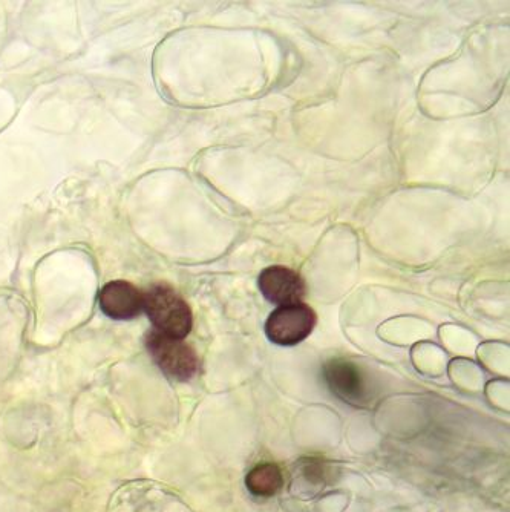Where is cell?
Wrapping results in <instances>:
<instances>
[{
  "mask_svg": "<svg viewBox=\"0 0 510 512\" xmlns=\"http://www.w3.org/2000/svg\"><path fill=\"white\" fill-rule=\"evenodd\" d=\"M99 304L102 312L117 321L137 318L143 310V293L126 281H114L100 290Z\"/></svg>",
  "mask_w": 510,
  "mask_h": 512,
  "instance_id": "obj_6",
  "label": "cell"
},
{
  "mask_svg": "<svg viewBox=\"0 0 510 512\" xmlns=\"http://www.w3.org/2000/svg\"><path fill=\"white\" fill-rule=\"evenodd\" d=\"M146 347L164 375L175 381L186 382L195 378L200 368L197 352L186 342L152 330L146 336Z\"/></svg>",
  "mask_w": 510,
  "mask_h": 512,
  "instance_id": "obj_2",
  "label": "cell"
},
{
  "mask_svg": "<svg viewBox=\"0 0 510 512\" xmlns=\"http://www.w3.org/2000/svg\"><path fill=\"white\" fill-rule=\"evenodd\" d=\"M316 313L304 302L291 304V306L278 307L270 313L265 322V333L273 344L291 345L301 344L308 338L316 327Z\"/></svg>",
  "mask_w": 510,
  "mask_h": 512,
  "instance_id": "obj_3",
  "label": "cell"
},
{
  "mask_svg": "<svg viewBox=\"0 0 510 512\" xmlns=\"http://www.w3.org/2000/svg\"><path fill=\"white\" fill-rule=\"evenodd\" d=\"M143 309L155 325V330L183 339L192 330V312L187 302L166 284H157L143 295Z\"/></svg>",
  "mask_w": 510,
  "mask_h": 512,
  "instance_id": "obj_1",
  "label": "cell"
},
{
  "mask_svg": "<svg viewBox=\"0 0 510 512\" xmlns=\"http://www.w3.org/2000/svg\"><path fill=\"white\" fill-rule=\"evenodd\" d=\"M258 286L264 298L279 307L298 304L307 293L302 276L284 266H272L262 270Z\"/></svg>",
  "mask_w": 510,
  "mask_h": 512,
  "instance_id": "obj_4",
  "label": "cell"
},
{
  "mask_svg": "<svg viewBox=\"0 0 510 512\" xmlns=\"http://www.w3.org/2000/svg\"><path fill=\"white\" fill-rule=\"evenodd\" d=\"M324 378L330 390L342 401L353 405L368 401L367 382L353 362H328L324 367Z\"/></svg>",
  "mask_w": 510,
  "mask_h": 512,
  "instance_id": "obj_5",
  "label": "cell"
},
{
  "mask_svg": "<svg viewBox=\"0 0 510 512\" xmlns=\"http://www.w3.org/2000/svg\"><path fill=\"white\" fill-rule=\"evenodd\" d=\"M247 490L256 497L275 496L284 486L281 468L275 463H261L253 468L246 477Z\"/></svg>",
  "mask_w": 510,
  "mask_h": 512,
  "instance_id": "obj_7",
  "label": "cell"
}]
</instances>
